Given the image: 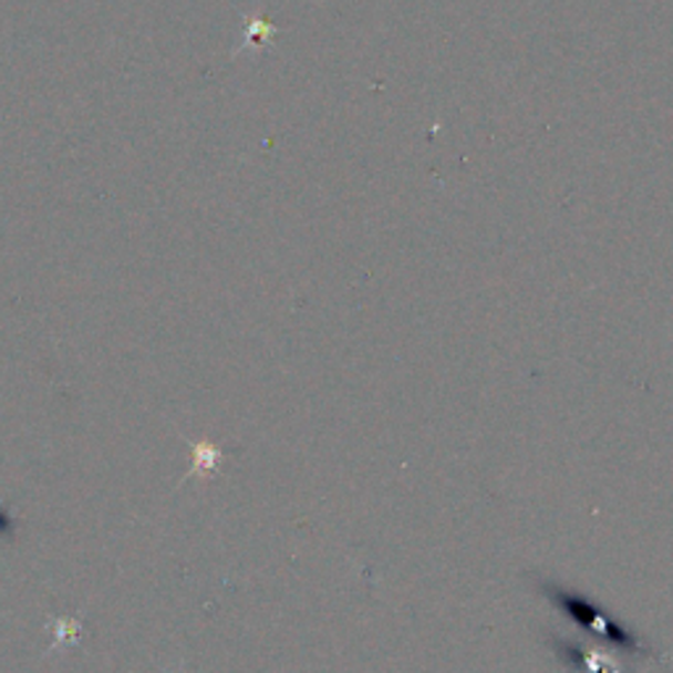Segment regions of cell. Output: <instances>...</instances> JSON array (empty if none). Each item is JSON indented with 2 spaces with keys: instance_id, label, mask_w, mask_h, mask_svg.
<instances>
[{
  "instance_id": "cell-1",
  "label": "cell",
  "mask_w": 673,
  "mask_h": 673,
  "mask_svg": "<svg viewBox=\"0 0 673 673\" xmlns=\"http://www.w3.org/2000/svg\"><path fill=\"white\" fill-rule=\"evenodd\" d=\"M189 451H193V466H189V472L182 482L208 479V476L216 474V468H219V463L224 458V451H219V447L210 445L206 439L189 442Z\"/></svg>"
},
{
  "instance_id": "cell-2",
  "label": "cell",
  "mask_w": 673,
  "mask_h": 673,
  "mask_svg": "<svg viewBox=\"0 0 673 673\" xmlns=\"http://www.w3.org/2000/svg\"><path fill=\"white\" fill-rule=\"evenodd\" d=\"M82 636V619L80 615H69V619H53V644L51 652L63 648V644H69V648H74L76 642H80Z\"/></svg>"
}]
</instances>
